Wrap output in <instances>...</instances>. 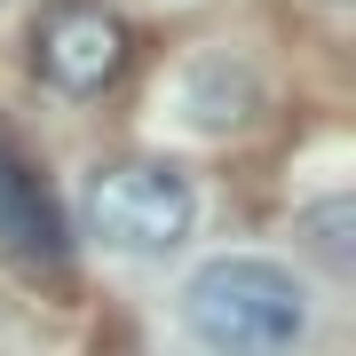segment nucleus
Masks as SVG:
<instances>
[{
    "label": "nucleus",
    "mask_w": 356,
    "mask_h": 356,
    "mask_svg": "<svg viewBox=\"0 0 356 356\" xmlns=\"http://www.w3.org/2000/svg\"><path fill=\"white\" fill-rule=\"evenodd\" d=\"M175 317L206 356H301L317 332V293L269 254H214L182 277Z\"/></svg>",
    "instance_id": "nucleus-1"
},
{
    "label": "nucleus",
    "mask_w": 356,
    "mask_h": 356,
    "mask_svg": "<svg viewBox=\"0 0 356 356\" xmlns=\"http://www.w3.org/2000/svg\"><path fill=\"white\" fill-rule=\"evenodd\" d=\"M191 222H198V198H191V182H182L175 166H159V159L95 166V182H88V229L111 245V254H135V261L175 254V245L191 238Z\"/></svg>",
    "instance_id": "nucleus-2"
},
{
    "label": "nucleus",
    "mask_w": 356,
    "mask_h": 356,
    "mask_svg": "<svg viewBox=\"0 0 356 356\" xmlns=\"http://www.w3.org/2000/svg\"><path fill=\"white\" fill-rule=\"evenodd\" d=\"M127 56H135L127 24L111 8H95V0H64V8H48L32 24V72L56 95H103L127 72Z\"/></svg>",
    "instance_id": "nucleus-3"
},
{
    "label": "nucleus",
    "mask_w": 356,
    "mask_h": 356,
    "mask_svg": "<svg viewBox=\"0 0 356 356\" xmlns=\"http://www.w3.org/2000/svg\"><path fill=\"white\" fill-rule=\"evenodd\" d=\"M0 254L16 269H64L72 261V238H64V214H56L48 182L8 143H0Z\"/></svg>",
    "instance_id": "nucleus-4"
},
{
    "label": "nucleus",
    "mask_w": 356,
    "mask_h": 356,
    "mask_svg": "<svg viewBox=\"0 0 356 356\" xmlns=\"http://www.w3.org/2000/svg\"><path fill=\"white\" fill-rule=\"evenodd\" d=\"M254 103H261L254 72L229 64V56H198V64L182 72V111H191V127H206V135L245 127V119H254Z\"/></svg>",
    "instance_id": "nucleus-5"
},
{
    "label": "nucleus",
    "mask_w": 356,
    "mask_h": 356,
    "mask_svg": "<svg viewBox=\"0 0 356 356\" xmlns=\"http://www.w3.org/2000/svg\"><path fill=\"white\" fill-rule=\"evenodd\" d=\"M293 238H301L325 269H341V277H348V269H356V198L332 191V198H317V206H301Z\"/></svg>",
    "instance_id": "nucleus-6"
}]
</instances>
